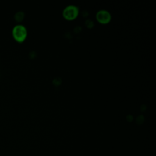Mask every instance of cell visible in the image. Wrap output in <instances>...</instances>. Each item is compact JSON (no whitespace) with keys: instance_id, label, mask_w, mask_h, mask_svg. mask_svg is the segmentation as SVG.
Here are the masks:
<instances>
[{"instance_id":"obj_1","label":"cell","mask_w":156,"mask_h":156,"mask_svg":"<svg viewBox=\"0 0 156 156\" xmlns=\"http://www.w3.org/2000/svg\"><path fill=\"white\" fill-rule=\"evenodd\" d=\"M13 35L14 38L18 41H23L27 35L26 27L21 24L15 26L13 29Z\"/></svg>"},{"instance_id":"obj_2","label":"cell","mask_w":156,"mask_h":156,"mask_svg":"<svg viewBox=\"0 0 156 156\" xmlns=\"http://www.w3.org/2000/svg\"><path fill=\"white\" fill-rule=\"evenodd\" d=\"M79 13V8L74 5H69L66 6L63 11V16L68 20H73L75 18Z\"/></svg>"},{"instance_id":"obj_3","label":"cell","mask_w":156,"mask_h":156,"mask_svg":"<svg viewBox=\"0 0 156 156\" xmlns=\"http://www.w3.org/2000/svg\"><path fill=\"white\" fill-rule=\"evenodd\" d=\"M97 20L102 23H107L111 19L110 13L105 10H100L96 13Z\"/></svg>"},{"instance_id":"obj_4","label":"cell","mask_w":156,"mask_h":156,"mask_svg":"<svg viewBox=\"0 0 156 156\" xmlns=\"http://www.w3.org/2000/svg\"><path fill=\"white\" fill-rule=\"evenodd\" d=\"M24 13L23 12H18L15 15V18L17 21H21V20H23V17H24Z\"/></svg>"},{"instance_id":"obj_5","label":"cell","mask_w":156,"mask_h":156,"mask_svg":"<svg viewBox=\"0 0 156 156\" xmlns=\"http://www.w3.org/2000/svg\"><path fill=\"white\" fill-rule=\"evenodd\" d=\"M86 24L88 26V27H91L93 25V22L92 21H91L90 20H87L86 21Z\"/></svg>"}]
</instances>
